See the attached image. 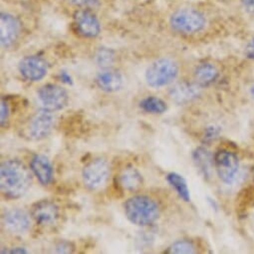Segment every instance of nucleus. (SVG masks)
Wrapping results in <instances>:
<instances>
[{"mask_svg":"<svg viewBox=\"0 0 254 254\" xmlns=\"http://www.w3.org/2000/svg\"><path fill=\"white\" fill-rule=\"evenodd\" d=\"M212 15L202 6L185 4L173 10L169 16L171 29L185 37H193L204 33L210 26Z\"/></svg>","mask_w":254,"mask_h":254,"instance_id":"f257e3e1","label":"nucleus"},{"mask_svg":"<svg viewBox=\"0 0 254 254\" xmlns=\"http://www.w3.org/2000/svg\"><path fill=\"white\" fill-rule=\"evenodd\" d=\"M32 185L30 171L17 160H8L0 167V189L2 194L16 199L26 193Z\"/></svg>","mask_w":254,"mask_h":254,"instance_id":"f03ea898","label":"nucleus"},{"mask_svg":"<svg viewBox=\"0 0 254 254\" xmlns=\"http://www.w3.org/2000/svg\"><path fill=\"white\" fill-rule=\"evenodd\" d=\"M124 208L127 218L139 226L150 225L160 216V208L157 202L145 195H136L129 198Z\"/></svg>","mask_w":254,"mask_h":254,"instance_id":"7ed1b4c3","label":"nucleus"},{"mask_svg":"<svg viewBox=\"0 0 254 254\" xmlns=\"http://www.w3.org/2000/svg\"><path fill=\"white\" fill-rule=\"evenodd\" d=\"M180 66L172 58L163 57L152 62L146 70V81L150 87L162 88L172 84L179 76Z\"/></svg>","mask_w":254,"mask_h":254,"instance_id":"20e7f679","label":"nucleus"},{"mask_svg":"<svg viewBox=\"0 0 254 254\" xmlns=\"http://www.w3.org/2000/svg\"><path fill=\"white\" fill-rule=\"evenodd\" d=\"M75 32L87 39H94L101 33L102 26L97 15L91 9H76L73 13Z\"/></svg>","mask_w":254,"mask_h":254,"instance_id":"39448f33","label":"nucleus"},{"mask_svg":"<svg viewBox=\"0 0 254 254\" xmlns=\"http://www.w3.org/2000/svg\"><path fill=\"white\" fill-rule=\"evenodd\" d=\"M22 33V23L19 17L9 11L0 13V42L3 49L12 48Z\"/></svg>","mask_w":254,"mask_h":254,"instance_id":"423d86ee","label":"nucleus"},{"mask_svg":"<svg viewBox=\"0 0 254 254\" xmlns=\"http://www.w3.org/2000/svg\"><path fill=\"white\" fill-rule=\"evenodd\" d=\"M109 174V164L104 159H95L84 167L82 172L83 182L88 189L98 190L107 182Z\"/></svg>","mask_w":254,"mask_h":254,"instance_id":"0eeeda50","label":"nucleus"},{"mask_svg":"<svg viewBox=\"0 0 254 254\" xmlns=\"http://www.w3.org/2000/svg\"><path fill=\"white\" fill-rule=\"evenodd\" d=\"M37 95L43 108L51 112L63 109L69 99L67 92L62 87L54 84L42 86L38 90Z\"/></svg>","mask_w":254,"mask_h":254,"instance_id":"6e6552de","label":"nucleus"},{"mask_svg":"<svg viewBox=\"0 0 254 254\" xmlns=\"http://www.w3.org/2000/svg\"><path fill=\"white\" fill-rule=\"evenodd\" d=\"M214 168L223 183L231 184L238 174V158L229 151H219L214 157Z\"/></svg>","mask_w":254,"mask_h":254,"instance_id":"1a4fd4ad","label":"nucleus"},{"mask_svg":"<svg viewBox=\"0 0 254 254\" xmlns=\"http://www.w3.org/2000/svg\"><path fill=\"white\" fill-rule=\"evenodd\" d=\"M18 70L25 80L30 82H38L47 75L48 65L43 58L36 55H31L20 60Z\"/></svg>","mask_w":254,"mask_h":254,"instance_id":"9d476101","label":"nucleus"},{"mask_svg":"<svg viewBox=\"0 0 254 254\" xmlns=\"http://www.w3.org/2000/svg\"><path fill=\"white\" fill-rule=\"evenodd\" d=\"M54 127V117L52 112L42 109L31 119L28 133L31 139L39 141L49 136Z\"/></svg>","mask_w":254,"mask_h":254,"instance_id":"9b49d317","label":"nucleus"},{"mask_svg":"<svg viewBox=\"0 0 254 254\" xmlns=\"http://www.w3.org/2000/svg\"><path fill=\"white\" fill-rule=\"evenodd\" d=\"M31 216L37 224L49 225L57 220L59 209L57 205L50 200H40L32 205Z\"/></svg>","mask_w":254,"mask_h":254,"instance_id":"f8f14e48","label":"nucleus"},{"mask_svg":"<svg viewBox=\"0 0 254 254\" xmlns=\"http://www.w3.org/2000/svg\"><path fill=\"white\" fill-rule=\"evenodd\" d=\"M96 83L105 92H117L123 86V76L119 71L111 67L103 68L96 76Z\"/></svg>","mask_w":254,"mask_h":254,"instance_id":"ddd939ff","label":"nucleus"},{"mask_svg":"<svg viewBox=\"0 0 254 254\" xmlns=\"http://www.w3.org/2000/svg\"><path fill=\"white\" fill-rule=\"evenodd\" d=\"M4 225L14 233H24L30 228V217L22 209L13 208L8 210L3 216Z\"/></svg>","mask_w":254,"mask_h":254,"instance_id":"4468645a","label":"nucleus"},{"mask_svg":"<svg viewBox=\"0 0 254 254\" xmlns=\"http://www.w3.org/2000/svg\"><path fill=\"white\" fill-rule=\"evenodd\" d=\"M30 170L42 186H48L53 180V168L49 160L43 155H36L30 163Z\"/></svg>","mask_w":254,"mask_h":254,"instance_id":"2eb2a0df","label":"nucleus"},{"mask_svg":"<svg viewBox=\"0 0 254 254\" xmlns=\"http://www.w3.org/2000/svg\"><path fill=\"white\" fill-rule=\"evenodd\" d=\"M218 74V69L214 64L210 62H204L195 67L193 78L198 86H207L216 80Z\"/></svg>","mask_w":254,"mask_h":254,"instance_id":"dca6fc26","label":"nucleus"},{"mask_svg":"<svg viewBox=\"0 0 254 254\" xmlns=\"http://www.w3.org/2000/svg\"><path fill=\"white\" fill-rule=\"evenodd\" d=\"M120 184L127 190L136 191L143 186V178L137 169L128 167L121 173Z\"/></svg>","mask_w":254,"mask_h":254,"instance_id":"f3484780","label":"nucleus"},{"mask_svg":"<svg viewBox=\"0 0 254 254\" xmlns=\"http://www.w3.org/2000/svg\"><path fill=\"white\" fill-rule=\"evenodd\" d=\"M198 85L190 83H180L171 91V97L178 103H184L196 97Z\"/></svg>","mask_w":254,"mask_h":254,"instance_id":"a211bd4d","label":"nucleus"},{"mask_svg":"<svg viewBox=\"0 0 254 254\" xmlns=\"http://www.w3.org/2000/svg\"><path fill=\"white\" fill-rule=\"evenodd\" d=\"M167 181L173 187V189H175V190L183 200L187 202L190 200V193L187 182L181 175L177 173H171L167 176Z\"/></svg>","mask_w":254,"mask_h":254,"instance_id":"6ab92c4d","label":"nucleus"},{"mask_svg":"<svg viewBox=\"0 0 254 254\" xmlns=\"http://www.w3.org/2000/svg\"><path fill=\"white\" fill-rule=\"evenodd\" d=\"M140 107L143 111L150 114H163L167 111V104L162 99L153 96L142 100Z\"/></svg>","mask_w":254,"mask_h":254,"instance_id":"aec40b11","label":"nucleus"},{"mask_svg":"<svg viewBox=\"0 0 254 254\" xmlns=\"http://www.w3.org/2000/svg\"><path fill=\"white\" fill-rule=\"evenodd\" d=\"M166 252L171 254H191L195 253L196 250L192 242L189 240H179L173 243Z\"/></svg>","mask_w":254,"mask_h":254,"instance_id":"412c9836","label":"nucleus"},{"mask_svg":"<svg viewBox=\"0 0 254 254\" xmlns=\"http://www.w3.org/2000/svg\"><path fill=\"white\" fill-rule=\"evenodd\" d=\"M65 2L75 9H98L102 5V0H65Z\"/></svg>","mask_w":254,"mask_h":254,"instance_id":"4be33fe9","label":"nucleus"},{"mask_svg":"<svg viewBox=\"0 0 254 254\" xmlns=\"http://www.w3.org/2000/svg\"><path fill=\"white\" fill-rule=\"evenodd\" d=\"M96 61L99 64V66L103 68L110 67L114 61L113 51L107 48H101L96 54Z\"/></svg>","mask_w":254,"mask_h":254,"instance_id":"5701e85b","label":"nucleus"},{"mask_svg":"<svg viewBox=\"0 0 254 254\" xmlns=\"http://www.w3.org/2000/svg\"><path fill=\"white\" fill-rule=\"evenodd\" d=\"M237 9L247 18H254V0H236Z\"/></svg>","mask_w":254,"mask_h":254,"instance_id":"b1692460","label":"nucleus"},{"mask_svg":"<svg viewBox=\"0 0 254 254\" xmlns=\"http://www.w3.org/2000/svg\"><path fill=\"white\" fill-rule=\"evenodd\" d=\"M0 123H1V126H4V124L7 122L8 117H9V107L8 104L5 101H1V106H0Z\"/></svg>","mask_w":254,"mask_h":254,"instance_id":"393cba45","label":"nucleus"},{"mask_svg":"<svg viewBox=\"0 0 254 254\" xmlns=\"http://www.w3.org/2000/svg\"><path fill=\"white\" fill-rule=\"evenodd\" d=\"M56 252L58 253H70L72 252V244L66 241H61L56 245Z\"/></svg>","mask_w":254,"mask_h":254,"instance_id":"a878e982","label":"nucleus"},{"mask_svg":"<svg viewBox=\"0 0 254 254\" xmlns=\"http://www.w3.org/2000/svg\"><path fill=\"white\" fill-rule=\"evenodd\" d=\"M245 54L248 58L254 60V37L251 38L245 47Z\"/></svg>","mask_w":254,"mask_h":254,"instance_id":"bb28decb","label":"nucleus"},{"mask_svg":"<svg viewBox=\"0 0 254 254\" xmlns=\"http://www.w3.org/2000/svg\"><path fill=\"white\" fill-rule=\"evenodd\" d=\"M61 79H62V81L64 82V83H66V84H71L72 85V79H71V77L67 74V73H62L61 74Z\"/></svg>","mask_w":254,"mask_h":254,"instance_id":"cd10ccee","label":"nucleus"},{"mask_svg":"<svg viewBox=\"0 0 254 254\" xmlns=\"http://www.w3.org/2000/svg\"><path fill=\"white\" fill-rule=\"evenodd\" d=\"M28 251L25 249V248H23V247H15L14 249H12V250H10L9 251V253H20V254H22V253H27Z\"/></svg>","mask_w":254,"mask_h":254,"instance_id":"c85d7f7f","label":"nucleus"},{"mask_svg":"<svg viewBox=\"0 0 254 254\" xmlns=\"http://www.w3.org/2000/svg\"><path fill=\"white\" fill-rule=\"evenodd\" d=\"M251 94L254 96V84H253V86L251 87Z\"/></svg>","mask_w":254,"mask_h":254,"instance_id":"c756f323","label":"nucleus"}]
</instances>
